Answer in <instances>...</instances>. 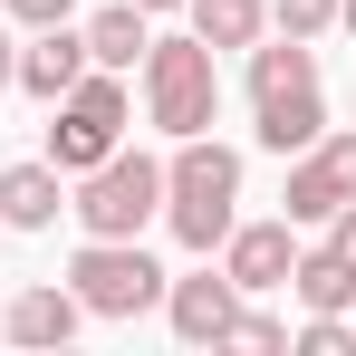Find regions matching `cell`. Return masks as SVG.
Listing matches in <instances>:
<instances>
[{
	"label": "cell",
	"mask_w": 356,
	"mask_h": 356,
	"mask_svg": "<svg viewBox=\"0 0 356 356\" xmlns=\"http://www.w3.org/2000/svg\"><path fill=\"white\" fill-rule=\"evenodd\" d=\"M135 10H145V19H174V10H183V0H135Z\"/></svg>",
	"instance_id": "7402d4cb"
},
{
	"label": "cell",
	"mask_w": 356,
	"mask_h": 356,
	"mask_svg": "<svg viewBox=\"0 0 356 356\" xmlns=\"http://www.w3.org/2000/svg\"><path fill=\"white\" fill-rule=\"evenodd\" d=\"M347 318H356V308H347Z\"/></svg>",
	"instance_id": "cb8c5ba5"
},
{
	"label": "cell",
	"mask_w": 356,
	"mask_h": 356,
	"mask_svg": "<svg viewBox=\"0 0 356 356\" xmlns=\"http://www.w3.org/2000/svg\"><path fill=\"white\" fill-rule=\"evenodd\" d=\"M58 212H67V174L49 154L0 164V232H58Z\"/></svg>",
	"instance_id": "8fae6325"
},
{
	"label": "cell",
	"mask_w": 356,
	"mask_h": 356,
	"mask_svg": "<svg viewBox=\"0 0 356 356\" xmlns=\"http://www.w3.org/2000/svg\"><path fill=\"white\" fill-rule=\"evenodd\" d=\"M289 298H298V308H356V270L318 241V250H298V260H289Z\"/></svg>",
	"instance_id": "9a60e30c"
},
{
	"label": "cell",
	"mask_w": 356,
	"mask_h": 356,
	"mask_svg": "<svg viewBox=\"0 0 356 356\" xmlns=\"http://www.w3.org/2000/svg\"><path fill=\"white\" fill-rule=\"evenodd\" d=\"M337 29H347V39H356V0H337Z\"/></svg>",
	"instance_id": "603a6c76"
},
{
	"label": "cell",
	"mask_w": 356,
	"mask_h": 356,
	"mask_svg": "<svg viewBox=\"0 0 356 356\" xmlns=\"http://www.w3.org/2000/svg\"><path fill=\"white\" fill-rule=\"evenodd\" d=\"M222 347L270 356V347H289V318H270V308H250V298H241V308H232V327H222Z\"/></svg>",
	"instance_id": "e0dca14e"
},
{
	"label": "cell",
	"mask_w": 356,
	"mask_h": 356,
	"mask_svg": "<svg viewBox=\"0 0 356 356\" xmlns=\"http://www.w3.org/2000/svg\"><path fill=\"white\" fill-rule=\"evenodd\" d=\"M135 97L154 135H212L222 116V49H202L193 29H154L135 58Z\"/></svg>",
	"instance_id": "3957f363"
},
{
	"label": "cell",
	"mask_w": 356,
	"mask_h": 356,
	"mask_svg": "<svg viewBox=\"0 0 356 356\" xmlns=\"http://www.w3.org/2000/svg\"><path fill=\"white\" fill-rule=\"evenodd\" d=\"M318 232H327V250H337V260H347V270H356V202H347V212H327Z\"/></svg>",
	"instance_id": "ffe728a7"
},
{
	"label": "cell",
	"mask_w": 356,
	"mask_h": 356,
	"mask_svg": "<svg viewBox=\"0 0 356 356\" xmlns=\"http://www.w3.org/2000/svg\"><path fill=\"white\" fill-rule=\"evenodd\" d=\"M77 39H87V67H125V77H135L145 39H154V19H145L135 0H106V10H87V19H77Z\"/></svg>",
	"instance_id": "4fadbf2b"
},
{
	"label": "cell",
	"mask_w": 356,
	"mask_h": 356,
	"mask_svg": "<svg viewBox=\"0 0 356 356\" xmlns=\"http://www.w3.org/2000/svg\"><path fill=\"white\" fill-rule=\"evenodd\" d=\"M232 222H241V145H222V135H174V164H164V232H174L193 260H212Z\"/></svg>",
	"instance_id": "7a4b0ae2"
},
{
	"label": "cell",
	"mask_w": 356,
	"mask_h": 356,
	"mask_svg": "<svg viewBox=\"0 0 356 356\" xmlns=\"http://www.w3.org/2000/svg\"><path fill=\"white\" fill-rule=\"evenodd\" d=\"M212 260L232 270V289H241V298H260V289H289V260H298V222H289V212H270V222H232Z\"/></svg>",
	"instance_id": "ba28073f"
},
{
	"label": "cell",
	"mask_w": 356,
	"mask_h": 356,
	"mask_svg": "<svg viewBox=\"0 0 356 356\" xmlns=\"http://www.w3.org/2000/svg\"><path fill=\"white\" fill-rule=\"evenodd\" d=\"M183 29L202 49H250L270 39V0H183Z\"/></svg>",
	"instance_id": "5bb4252c"
},
{
	"label": "cell",
	"mask_w": 356,
	"mask_h": 356,
	"mask_svg": "<svg viewBox=\"0 0 356 356\" xmlns=\"http://www.w3.org/2000/svg\"><path fill=\"white\" fill-rule=\"evenodd\" d=\"M77 77H87V39H77V19H58V29H29V39H19V77H10L19 97L58 106Z\"/></svg>",
	"instance_id": "30bf717a"
},
{
	"label": "cell",
	"mask_w": 356,
	"mask_h": 356,
	"mask_svg": "<svg viewBox=\"0 0 356 356\" xmlns=\"http://www.w3.org/2000/svg\"><path fill=\"white\" fill-rule=\"evenodd\" d=\"M125 125H135V87H125V67H87L58 106H49V145H39V154L77 183L87 164H106V154L125 145Z\"/></svg>",
	"instance_id": "5b68a950"
},
{
	"label": "cell",
	"mask_w": 356,
	"mask_h": 356,
	"mask_svg": "<svg viewBox=\"0 0 356 356\" xmlns=\"http://www.w3.org/2000/svg\"><path fill=\"white\" fill-rule=\"evenodd\" d=\"M77 327H87V298L58 289V280H39V289H19L0 308V337H10V347H67Z\"/></svg>",
	"instance_id": "7c38bea8"
},
{
	"label": "cell",
	"mask_w": 356,
	"mask_h": 356,
	"mask_svg": "<svg viewBox=\"0 0 356 356\" xmlns=\"http://www.w3.org/2000/svg\"><path fill=\"white\" fill-rule=\"evenodd\" d=\"M0 19L10 29H58V19H77V0H0Z\"/></svg>",
	"instance_id": "d6986e66"
},
{
	"label": "cell",
	"mask_w": 356,
	"mask_h": 356,
	"mask_svg": "<svg viewBox=\"0 0 356 356\" xmlns=\"http://www.w3.org/2000/svg\"><path fill=\"white\" fill-rule=\"evenodd\" d=\"M164 260L145 250V241H77V260H67V289L87 298V318H145V308H164Z\"/></svg>",
	"instance_id": "8992f818"
},
{
	"label": "cell",
	"mask_w": 356,
	"mask_h": 356,
	"mask_svg": "<svg viewBox=\"0 0 356 356\" xmlns=\"http://www.w3.org/2000/svg\"><path fill=\"white\" fill-rule=\"evenodd\" d=\"M67 222L87 241H145V222H164V164L145 145H116L106 164L67 183Z\"/></svg>",
	"instance_id": "277c9868"
},
{
	"label": "cell",
	"mask_w": 356,
	"mask_h": 356,
	"mask_svg": "<svg viewBox=\"0 0 356 356\" xmlns=\"http://www.w3.org/2000/svg\"><path fill=\"white\" fill-rule=\"evenodd\" d=\"M250 135L289 164L298 145H318L327 135V87H318V49L289 39V29H270V39H250Z\"/></svg>",
	"instance_id": "6da1fadb"
},
{
	"label": "cell",
	"mask_w": 356,
	"mask_h": 356,
	"mask_svg": "<svg viewBox=\"0 0 356 356\" xmlns=\"http://www.w3.org/2000/svg\"><path fill=\"white\" fill-rule=\"evenodd\" d=\"M356 202V135H318V145H298L289 154V193H280V212L289 222H327V212H347Z\"/></svg>",
	"instance_id": "52a82bcc"
},
{
	"label": "cell",
	"mask_w": 356,
	"mask_h": 356,
	"mask_svg": "<svg viewBox=\"0 0 356 356\" xmlns=\"http://www.w3.org/2000/svg\"><path fill=\"white\" fill-rule=\"evenodd\" d=\"M270 29H289V39H327V29H337V0H270Z\"/></svg>",
	"instance_id": "ac0fdd59"
},
{
	"label": "cell",
	"mask_w": 356,
	"mask_h": 356,
	"mask_svg": "<svg viewBox=\"0 0 356 356\" xmlns=\"http://www.w3.org/2000/svg\"><path fill=\"white\" fill-rule=\"evenodd\" d=\"M289 347L298 356H356V318L347 308H308V318L289 327Z\"/></svg>",
	"instance_id": "2e32d148"
},
{
	"label": "cell",
	"mask_w": 356,
	"mask_h": 356,
	"mask_svg": "<svg viewBox=\"0 0 356 356\" xmlns=\"http://www.w3.org/2000/svg\"><path fill=\"white\" fill-rule=\"evenodd\" d=\"M10 77H19V29L0 19V87H10Z\"/></svg>",
	"instance_id": "44dd1931"
},
{
	"label": "cell",
	"mask_w": 356,
	"mask_h": 356,
	"mask_svg": "<svg viewBox=\"0 0 356 356\" xmlns=\"http://www.w3.org/2000/svg\"><path fill=\"white\" fill-rule=\"evenodd\" d=\"M232 308H241V289H232V270H222V260H202V270L164 280V327H174L183 347H222Z\"/></svg>",
	"instance_id": "9c48e42d"
}]
</instances>
